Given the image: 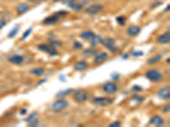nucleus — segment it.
<instances>
[{
    "label": "nucleus",
    "mask_w": 170,
    "mask_h": 127,
    "mask_svg": "<svg viewBox=\"0 0 170 127\" xmlns=\"http://www.w3.org/2000/svg\"><path fill=\"white\" fill-rule=\"evenodd\" d=\"M9 61L15 64H20L24 61V57L21 55H13L9 58Z\"/></svg>",
    "instance_id": "17"
},
{
    "label": "nucleus",
    "mask_w": 170,
    "mask_h": 127,
    "mask_svg": "<svg viewBox=\"0 0 170 127\" xmlns=\"http://www.w3.org/2000/svg\"><path fill=\"white\" fill-rule=\"evenodd\" d=\"M38 115H39V113H38V112H33V113H32V114L29 115L28 117L25 119V121H26V122H31V121H32L33 120H35Z\"/></svg>",
    "instance_id": "26"
},
{
    "label": "nucleus",
    "mask_w": 170,
    "mask_h": 127,
    "mask_svg": "<svg viewBox=\"0 0 170 127\" xmlns=\"http://www.w3.org/2000/svg\"><path fill=\"white\" fill-rule=\"evenodd\" d=\"M128 57V54H124V55H122V59H127Z\"/></svg>",
    "instance_id": "41"
},
{
    "label": "nucleus",
    "mask_w": 170,
    "mask_h": 127,
    "mask_svg": "<svg viewBox=\"0 0 170 127\" xmlns=\"http://www.w3.org/2000/svg\"><path fill=\"white\" fill-rule=\"evenodd\" d=\"M169 108H170L169 104L166 105V106L164 107V108H163V113H168V112H169Z\"/></svg>",
    "instance_id": "38"
},
{
    "label": "nucleus",
    "mask_w": 170,
    "mask_h": 127,
    "mask_svg": "<svg viewBox=\"0 0 170 127\" xmlns=\"http://www.w3.org/2000/svg\"><path fill=\"white\" fill-rule=\"evenodd\" d=\"M101 37H100V36H96L94 35L93 37L91 38V41H90V46L91 47H94V46H96L97 44H99V42H101Z\"/></svg>",
    "instance_id": "22"
},
{
    "label": "nucleus",
    "mask_w": 170,
    "mask_h": 127,
    "mask_svg": "<svg viewBox=\"0 0 170 127\" xmlns=\"http://www.w3.org/2000/svg\"><path fill=\"white\" fill-rule=\"evenodd\" d=\"M89 3V0H65V3L75 11H80Z\"/></svg>",
    "instance_id": "1"
},
{
    "label": "nucleus",
    "mask_w": 170,
    "mask_h": 127,
    "mask_svg": "<svg viewBox=\"0 0 170 127\" xmlns=\"http://www.w3.org/2000/svg\"><path fill=\"white\" fill-rule=\"evenodd\" d=\"M38 48H39V50L43 51V52H45V53H48L52 56H54V55H57L58 53L56 49L55 48V47H53L51 44H44V43H43V44H39L38 46Z\"/></svg>",
    "instance_id": "6"
},
{
    "label": "nucleus",
    "mask_w": 170,
    "mask_h": 127,
    "mask_svg": "<svg viewBox=\"0 0 170 127\" xmlns=\"http://www.w3.org/2000/svg\"><path fill=\"white\" fill-rule=\"evenodd\" d=\"M108 58V54L106 53H100V54H98L94 59V62L95 64H99L102 63L104 61H106Z\"/></svg>",
    "instance_id": "14"
},
{
    "label": "nucleus",
    "mask_w": 170,
    "mask_h": 127,
    "mask_svg": "<svg viewBox=\"0 0 170 127\" xmlns=\"http://www.w3.org/2000/svg\"><path fill=\"white\" fill-rule=\"evenodd\" d=\"M131 99H132V101H133V102H135V103H141V102L144 101L145 97H142V96L135 95V96H133Z\"/></svg>",
    "instance_id": "27"
},
{
    "label": "nucleus",
    "mask_w": 170,
    "mask_h": 127,
    "mask_svg": "<svg viewBox=\"0 0 170 127\" xmlns=\"http://www.w3.org/2000/svg\"><path fill=\"white\" fill-rule=\"evenodd\" d=\"M29 9H30L29 4L24 3H21V4H19L16 10H17L18 14H20V15H22V14H24V13L27 12Z\"/></svg>",
    "instance_id": "18"
},
{
    "label": "nucleus",
    "mask_w": 170,
    "mask_h": 127,
    "mask_svg": "<svg viewBox=\"0 0 170 127\" xmlns=\"http://www.w3.org/2000/svg\"><path fill=\"white\" fill-rule=\"evenodd\" d=\"M68 106V102L66 99H60V100H56L55 103H53L51 105V109L53 111L60 112L63 110Z\"/></svg>",
    "instance_id": "4"
},
{
    "label": "nucleus",
    "mask_w": 170,
    "mask_h": 127,
    "mask_svg": "<svg viewBox=\"0 0 170 127\" xmlns=\"http://www.w3.org/2000/svg\"><path fill=\"white\" fill-rule=\"evenodd\" d=\"M53 1H55V2H59V1H61V0H53Z\"/></svg>",
    "instance_id": "44"
},
{
    "label": "nucleus",
    "mask_w": 170,
    "mask_h": 127,
    "mask_svg": "<svg viewBox=\"0 0 170 127\" xmlns=\"http://www.w3.org/2000/svg\"><path fill=\"white\" fill-rule=\"evenodd\" d=\"M51 45L53 47H60V46H61V42L60 41L55 40V41L51 42Z\"/></svg>",
    "instance_id": "33"
},
{
    "label": "nucleus",
    "mask_w": 170,
    "mask_h": 127,
    "mask_svg": "<svg viewBox=\"0 0 170 127\" xmlns=\"http://www.w3.org/2000/svg\"><path fill=\"white\" fill-rule=\"evenodd\" d=\"M161 59H162V55L161 54H156L153 57H151L150 59H148L147 64L151 65V64H154L159 62Z\"/></svg>",
    "instance_id": "20"
},
{
    "label": "nucleus",
    "mask_w": 170,
    "mask_h": 127,
    "mask_svg": "<svg viewBox=\"0 0 170 127\" xmlns=\"http://www.w3.org/2000/svg\"><path fill=\"white\" fill-rule=\"evenodd\" d=\"M117 21L118 22L119 25L123 26L126 24V18L124 16H118V17H117Z\"/></svg>",
    "instance_id": "28"
},
{
    "label": "nucleus",
    "mask_w": 170,
    "mask_h": 127,
    "mask_svg": "<svg viewBox=\"0 0 170 127\" xmlns=\"http://www.w3.org/2000/svg\"><path fill=\"white\" fill-rule=\"evenodd\" d=\"M157 42L161 43V44H167L169 43L170 42V35L168 32L167 33H164L163 35H161L157 38Z\"/></svg>",
    "instance_id": "15"
},
{
    "label": "nucleus",
    "mask_w": 170,
    "mask_h": 127,
    "mask_svg": "<svg viewBox=\"0 0 170 127\" xmlns=\"http://www.w3.org/2000/svg\"><path fill=\"white\" fill-rule=\"evenodd\" d=\"M58 20H59V15H54L48 16L47 18H45L44 20H43V23L45 24V25H53V24H55L57 22Z\"/></svg>",
    "instance_id": "13"
},
{
    "label": "nucleus",
    "mask_w": 170,
    "mask_h": 127,
    "mask_svg": "<svg viewBox=\"0 0 170 127\" xmlns=\"http://www.w3.org/2000/svg\"><path fill=\"white\" fill-rule=\"evenodd\" d=\"M142 90V88L140 87V86H137V85H135V86L132 87V91L135 92H140Z\"/></svg>",
    "instance_id": "32"
},
{
    "label": "nucleus",
    "mask_w": 170,
    "mask_h": 127,
    "mask_svg": "<svg viewBox=\"0 0 170 127\" xmlns=\"http://www.w3.org/2000/svg\"><path fill=\"white\" fill-rule=\"evenodd\" d=\"M119 77H120V76H119V74L117 73V72H114V73L112 75V78H113L114 81H117V80L119 79Z\"/></svg>",
    "instance_id": "35"
},
{
    "label": "nucleus",
    "mask_w": 170,
    "mask_h": 127,
    "mask_svg": "<svg viewBox=\"0 0 170 127\" xmlns=\"http://www.w3.org/2000/svg\"><path fill=\"white\" fill-rule=\"evenodd\" d=\"M140 32V28L137 25H131L127 30V34L130 37H135Z\"/></svg>",
    "instance_id": "12"
},
{
    "label": "nucleus",
    "mask_w": 170,
    "mask_h": 127,
    "mask_svg": "<svg viewBox=\"0 0 170 127\" xmlns=\"http://www.w3.org/2000/svg\"><path fill=\"white\" fill-rule=\"evenodd\" d=\"M5 25H6V21L3 19H0V30L3 28L5 26Z\"/></svg>",
    "instance_id": "37"
},
{
    "label": "nucleus",
    "mask_w": 170,
    "mask_h": 127,
    "mask_svg": "<svg viewBox=\"0 0 170 127\" xmlns=\"http://www.w3.org/2000/svg\"><path fill=\"white\" fill-rule=\"evenodd\" d=\"M94 35L95 34L92 31H85V32H83L81 33L80 37L82 39H84V40H89V39H91L93 37Z\"/></svg>",
    "instance_id": "19"
},
{
    "label": "nucleus",
    "mask_w": 170,
    "mask_h": 127,
    "mask_svg": "<svg viewBox=\"0 0 170 127\" xmlns=\"http://www.w3.org/2000/svg\"><path fill=\"white\" fill-rule=\"evenodd\" d=\"M103 9H104V6H103L102 4L95 3V4H92L90 7H88L86 12L87 14H89L90 15H97L100 11H102Z\"/></svg>",
    "instance_id": "7"
},
{
    "label": "nucleus",
    "mask_w": 170,
    "mask_h": 127,
    "mask_svg": "<svg viewBox=\"0 0 170 127\" xmlns=\"http://www.w3.org/2000/svg\"><path fill=\"white\" fill-rule=\"evenodd\" d=\"M157 95L163 100H169L170 99V88L169 86H164L160 90H158Z\"/></svg>",
    "instance_id": "9"
},
{
    "label": "nucleus",
    "mask_w": 170,
    "mask_h": 127,
    "mask_svg": "<svg viewBox=\"0 0 170 127\" xmlns=\"http://www.w3.org/2000/svg\"><path fill=\"white\" fill-rule=\"evenodd\" d=\"M29 2H32V3H35V2H38L39 0H28Z\"/></svg>",
    "instance_id": "43"
},
{
    "label": "nucleus",
    "mask_w": 170,
    "mask_h": 127,
    "mask_svg": "<svg viewBox=\"0 0 170 127\" xmlns=\"http://www.w3.org/2000/svg\"><path fill=\"white\" fill-rule=\"evenodd\" d=\"M103 90H104V92L108 93V94H113V93H115L117 92V86L114 83L107 82L103 86Z\"/></svg>",
    "instance_id": "10"
},
{
    "label": "nucleus",
    "mask_w": 170,
    "mask_h": 127,
    "mask_svg": "<svg viewBox=\"0 0 170 127\" xmlns=\"http://www.w3.org/2000/svg\"><path fill=\"white\" fill-rule=\"evenodd\" d=\"M74 69L76 70H78V71H83V70H85L88 69V67H89V65H88V63H87L86 61L84 60H81V61H78V62H77V63L74 64Z\"/></svg>",
    "instance_id": "11"
},
{
    "label": "nucleus",
    "mask_w": 170,
    "mask_h": 127,
    "mask_svg": "<svg viewBox=\"0 0 170 127\" xmlns=\"http://www.w3.org/2000/svg\"><path fill=\"white\" fill-rule=\"evenodd\" d=\"M74 90L73 89H67V90H64V91H61V92H59L56 94V96L57 97H64V96H67V95H69L70 93H71V92H73Z\"/></svg>",
    "instance_id": "24"
},
{
    "label": "nucleus",
    "mask_w": 170,
    "mask_h": 127,
    "mask_svg": "<svg viewBox=\"0 0 170 127\" xmlns=\"http://www.w3.org/2000/svg\"><path fill=\"white\" fill-rule=\"evenodd\" d=\"M101 44L103 47L106 48L108 50H110L113 54H116L117 51H118V48L117 47L116 45L115 40L112 37H107L105 38L104 40H101Z\"/></svg>",
    "instance_id": "2"
},
{
    "label": "nucleus",
    "mask_w": 170,
    "mask_h": 127,
    "mask_svg": "<svg viewBox=\"0 0 170 127\" xmlns=\"http://www.w3.org/2000/svg\"><path fill=\"white\" fill-rule=\"evenodd\" d=\"M114 101V99L111 98H105V97H99V98H94L93 99V103L95 104L101 106V107H106L108 105L112 104Z\"/></svg>",
    "instance_id": "5"
},
{
    "label": "nucleus",
    "mask_w": 170,
    "mask_h": 127,
    "mask_svg": "<svg viewBox=\"0 0 170 127\" xmlns=\"http://www.w3.org/2000/svg\"><path fill=\"white\" fill-rule=\"evenodd\" d=\"M165 11H169V4H168V6H167V8H166V9H165Z\"/></svg>",
    "instance_id": "42"
},
{
    "label": "nucleus",
    "mask_w": 170,
    "mask_h": 127,
    "mask_svg": "<svg viewBox=\"0 0 170 127\" xmlns=\"http://www.w3.org/2000/svg\"><path fill=\"white\" fill-rule=\"evenodd\" d=\"M26 114V109H21V114L23 115V114Z\"/></svg>",
    "instance_id": "39"
},
{
    "label": "nucleus",
    "mask_w": 170,
    "mask_h": 127,
    "mask_svg": "<svg viewBox=\"0 0 170 127\" xmlns=\"http://www.w3.org/2000/svg\"><path fill=\"white\" fill-rule=\"evenodd\" d=\"M145 76H146L147 79H149L151 81H153V82H158V81H160L163 79L162 74L157 70H147L146 73H145Z\"/></svg>",
    "instance_id": "3"
},
{
    "label": "nucleus",
    "mask_w": 170,
    "mask_h": 127,
    "mask_svg": "<svg viewBox=\"0 0 170 127\" xmlns=\"http://www.w3.org/2000/svg\"><path fill=\"white\" fill-rule=\"evenodd\" d=\"M39 123V121L38 120H33L32 121H31L30 122V126H36V125H38Z\"/></svg>",
    "instance_id": "34"
},
{
    "label": "nucleus",
    "mask_w": 170,
    "mask_h": 127,
    "mask_svg": "<svg viewBox=\"0 0 170 127\" xmlns=\"http://www.w3.org/2000/svg\"><path fill=\"white\" fill-rule=\"evenodd\" d=\"M32 33V28H28L27 30H26V32L23 33L22 35V37H21V40H25L27 37H29V35Z\"/></svg>",
    "instance_id": "29"
},
{
    "label": "nucleus",
    "mask_w": 170,
    "mask_h": 127,
    "mask_svg": "<svg viewBox=\"0 0 170 127\" xmlns=\"http://www.w3.org/2000/svg\"><path fill=\"white\" fill-rule=\"evenodd\" d=\"M89 98V95H88V93L84 91H77V92H74V95H73V99L75 100V102H77V103H83V102H85Z\"/></svg>",
    "instance_id": "8"
},
{
    "label": "nucleus",
    "mask_w": 170,
    "mask_h": 127,
    "mask_svg": "<svg viewBox=\"0 0 170 127\" xmlns=\"http://www.w3.org/2000/svg\"><path fill=\"white\" fill-rule=\"evenodd\" d=\"M20 29V26L19 25H16L15 27H14L11 31L10 32V33L8 34V37L10 38H13L14 37H16V34L18 33V31H19Z\"/></svg>",
    "instance_id": "25"
},
{
    "label": "nucleus",
    "mask_w": 170,
    "mask_h": 127,
    "mask_svg": "<svg viewBox=\"0 0 170 127\" xmlns=\"http://www.w3.org/2000/svg\"><path fill=\"white\" fill-rule=\"evenodd\" d=\"M99 51L97 50V49H94V48H87L84 51V56H92V55H94V54H97Z\"/></svg>",
    "instance_id": "23"
},
{
    "label": "nucleus",
    "mask_w": 170,
    "mask_h": 127,
    "mask_svg": "<svg viewBox=\"0 0 170 127\" xmlns=\"http://www.w3.org/2000/svg\"><path fill=\"white\" fill-rule=\"evenodd\" d=\"M30 72L33 76H41L44 74V68H35V69H32Z\"/></svg>",
    "instance_id": "21"
},
{
    "label": "nucleus",
    "mask_w": 170,
    "mask_h": 127,
    "mask_svg": "<svg viewBox=\"0 0 170 127\" xmlns=\"http://www.w3.org/2000/svg\"><path fill=\"white\" fill-rule=\"evenodd\" d=\"M132 56L134 57H140V56H142L143 55V52L142 51H135L132 53Z\"/></svg>",
    "instance_id": "30"
},
{
    "label": "nucleus",
    "mask_w": 170,
    "mask_h": 127,
    "mask_svg": "<svg viewBox=\"0 0 170 127\" xmlns=\"http://www.w3.org/2000/svg\"><path fill=\"white\" fill-rule=\"evenodd\" d=\"M73 47L75 48H77V49H81V48H83V45L79 42H74Z\"/></svg>",
    "instance_id": "31"
},
{
    "label": "nucleus",
    "mask_w": 170,
    "mask_h": 127,
    "mask_svg": "<svg viewBox=\"0 0 170 127\" xmlns=\"http://www.w3.org/2000/svg\"><path fill=\"white\" fill-rule=\"evenodd\" d=\"M121 125V123L119 122V121H115V122H113L112 124L110 125V126L111 127H119Z\"/></svg>",
    "instance_id": "36"
},
{
    "label": "nucleus",
    "mask_w": 170,
    "mask_h": 127,
    "mask_svg": "<svg viewBox=\"0 0 170 127\" xmlns=\"http://www.w3.org/2000/svg\"><path fill=\"white\" fill-rule=\"evenodd\" d=\"M46 82V80H42V81H40L39 83H38V86H40L41 84H43V83Z\"/></svg>",
    "instance_id": "40"
},
{
    "label": "nucleus",
    "mask_w": 170,
    "mask_h": 127,
    "mask_svg": "<svg viewBox=\"0 0 170 127\" xmlns=\"http://www.w3.org/2000/svg\"><path fill=\"white\" fill-rule=\"evenodd\" d=\"M150 123L152 125H157V126H161V125H163L164 121L163 120V118L160 117L159 115H155V116H153V117L151 119Z\"/></svg>",
    "instance_id": "16"
}]
</instances>
